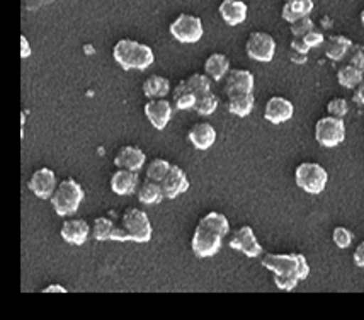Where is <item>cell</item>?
I'll return each instance as SVG.
<instances>
[{
  "label": "cell",
  "mask_w": 364,
  "mask_h": 320,
  "mask_svg": "<svg viewBox=\"0 0 364 320\" xmlns=\"http://www.w3.org/2000/svg\"><path fill=\"white\" fill-rule=\"evenodd\" d=\"M145 154H143L141 149L133 145H124L121 146L114 157V166L118 169H128V171L138 172L145 164Z\"/></svg>",
  "instance_id": "obj_17"
},
{
  "label": "cell",
  "mask_w": 364,
  "mask_h": 320,
  "mask_svg": "<svg viewBox=\"0 0 364 320\" xmlns=\"http://www.w3.org/2000/svg\"><path fill=\"white\" fill-rule=\"evenodd\" d=\"M206 75L211 80H222L230 70V60L223 53H213L205 62Z\"/></svg>",
  "instance_id": "obj_22"
},
{
  "label": "cell",
  "mask_w": 364,
  "mask_h": 320,
  "mask_svg": "<svg viewBox=\"0 0 364 320\" xmlns=\"http://www.w3.org/2000/svg\"><path fill=\"white\" fill-rule=\"evenodd\" d=\"M188 138L191 144L194 145V149L208 150L215 144L216 129L215 127H211L210 123H196L189 129Z\"/></svg>",
  "instance_id": "obj_18"
},
{
  "label": "cell",
  "mask_w": 364,
  "mask_h": 320,
  "mask_svg": "<svg viewBox=\"0 0 364 320\" xmlns=\"http://www.w3.org/2000/svg\"><path fill=\"white\" fill-rule=\"evenodd\" d=\"M348 110H349L348 101H346V99H342V97L332 99V101L327 105L328 114L333 116V118H341L342 119L346 114H348Z\"/></svg>",
  "instance_id": "obj_34"
},
{
  "label": "cell",
  "mask_w": 364,
  "mask_h": 320,
  "mask_svg": "<svg viewBox=\"0 0 364 320\" xmlns=\"http://www.w3.org/2000/svg\"><path fill=\"white\" fill-rule=\"evenodd\" d=\"M151 239V223L145 211L138 208H128L121 216V225L114 227L111 240L119 242H140L145 244Z\"/></svg>",
  "instance_id": "obj_3"
},
{
  "label": "cell",
  "mask_w": 364,
  "mask_h": 320,
  "mask_svg": "<svg viewBox=\"0 0 364 320\" xmlns=\"http://www.w3.org/2000/svg\"><path fill=\"white\" fill-rule=\"evenodd\" d=\"M114 227L116 225L111 222L109 218H106V216H99V218L94 220V225H92V235L95 240H111V235L112 232H114Z\"/></svg>",
  "instance_id": "obj_30"
},
{
  "label": "cell",
  "mask_w": 364,
  "mask_h": 320,
  "mask_svg": "<svg viewBox=\"0 0 364 320\" xmlns=\"http://www.w3.org/2000/svg\"><path fill=\"white\" fill-rule=\"evenodd\" d=\"M361 23L364 26V9H363V12H361Z\"/></svg>",
  "instance_id": "obj_43"
},
{
  "label": "cell",
  "mask_w": 364,
  "mask_h": 320,
  "mask_svg": "<svg viewBox=\"0 0 364 320\" xmlns=\"http://www.w3.org/2000/svg\"><path fill=\"white\" fill-rule=\"evenodd\" d=\"M218 97L210 90V92L203 94V96H198L194 111L201 116H211L216 111V107H218Z\"/></svg>",
  "instance_id": "obj_32"
},
{
  "label": "cell",
  "mask_w": 364,
  "mask_h": 320,
  "mask_svg": "<svg viewBox=\"0 0 364 320\" xmlns=\"http://www.w3.org/2000/svg\"><path fill=\"white\" fill-rule=\"evenodd\" d=\"M228 218L218 211H211L199 220L196 230L193 233L191 249L199 259L213 257L222 249L223 239L228 235Z\"/></svg>",
  "instance_id": "obj_1"
},
{
  "label": "cell",
  "mask_w": 364,
  "mask_h": 320,
  "mask_svg": "<svg viewBox=\"0 0 364 320\" xmlns=\"http://www.w3.org/2000/svg\"><path fill=\"white\" fill-rule=\"evenodd\" d=\"M291 48L296 51V53H301V55H306L310 51L309 45L303 41V38H294V40L291 41Z\"/></svg>",
  "instance_id": "obj_38"
},
{
  "label": "cell",
  "mask_w": 364,
  "mask_h": 320,
  "mask_svg": "<svg viewBox=\"0 0 364 320\" xmlns=\"http://www.w3.org/2000/svg\"><path fill=\"white\" fill-rule=\"evenodd\" d=\"M255 77L249 70H232L228 73L227 82H225V94L228 97L238 96V94L254 92Z\"/></svg>",
  "instance_id": "obj_13"
},
{
  "label": "cell",
  "mask_w": 364,
  "mask_h": 320,
  "mask_svg": "<svg viewBox=\"0 0 364 320\" xmlns=\"http://www.w3.org/2000/svg\"><path fill=\"white\" fill-rule=\"evenodd\" d=\"M255 105V97L254 94H238V96H232L228 97V111L232 114L238 116V118H245L249 116L254 110Z\"/></svg>",
  "instance_id": "obj_25"
},
{
  "label": "cell",
  "mask_w": 364,
  "mask_h": 320,
  "mask_svg": "<svg viewBox=\"0 0 364 320\" xmlns=\"http://www.w3.org/2000/svg\"><path fill=\"white\" fill-rule=\"evenodd\" d=\"M164 198L166 196H164L162 188H160L159 183H154V181H145L141 188L138 189V200L143 205H159Z\"/></svg>",
  "instance_id": "obj_27"
},
{
  "label": "cell",
  "mask_w": 364,
  "mask_h": 320,
  "mask_svg": "<svg viewBox=\"0 0 364 320\" xmlns=\"http://www.w3.org/2000/svg\"><path fill=\"white\" fill-rule=\"evenodd\" d=\"M315 138L322 146L332 149V146L341 145L346 138L344 121L333 116H325L320 118L315 124Z\"/></svg>",
  "instance_id": "obj_7"
},
{
  "label": "cell",
  "mask_w": 364,
  "mask_h": 320,
  "mask_svg": "<svg viewBox=\"0 0 364 320\" xmlns=\"http://www.w3.org/2000/svg\"><path fill=\"white\" fill-rule=\"evenodd\" d=\"M356 101L359 102V105H364V84L361 82V84L358 85V90H356Z\"/></svg>",
  "instance_id": "obj_41"
},
{
  "label": "cell",
  "mask_w": 364,
  "mask_h": 320,
  "mask_svg": "<svg viewBox=\"0 0 364 320\" xmlns=\"http://www.w3.org/2000/svg\"><path fill=\"white\" fill-rule=\"evenodd\" d=\"M138 188V176L135 171H128V169H119L111 177V189L119 196H128L133 194Z\"/></svg>",
  "instance_id": "obj_19"
},
{
  "label": "cell",
  "mask_w": 364,
  "mask_h": 320,
  "mask_svg": "<svg viewBox=\"0 0 364 320\" xmlns=\"http://www.w3.org/2000/svg\"><path fill=\"white\" fill-rule=\"evenodd\" d=\"M29 189L36 194L40 200H50L56 189V176L51 169L41 167L29 177Z\"/></svg>",
  "instance_id": "obj_11"
},
{
  "label": "cell",
  "mask_w": 364,
  "mask_h": 320,
  "mask_svg": "<svg viewBox=\"0 0 364 320\" xmlns=\"http://www.w3.org/2000/svg\"><path fill=\"white\" fill-rule=\"evenodd\" d=\"M179 85L182 89L196 94V96H203V94L210 92L211 90V79L208 75H203V73H193L189 79L181 80Z\"/></svg>",
  "instance_id": "obj_26"
},
{
  "label": "cell",
  "mask_w": 364,
  "mask_h": 320,
  "mask_svg": "<svg viewBox=\"0 0 364 320\" xmlns=\"http://www.w3.org/2000/svg\"><path fill=\"white\" fill-rule=\"evenodd\" d=\"M314 28H315L314 21L310 19V16H306V17H301V19L294 21V23L291 24V33H293L294 38H303L306 33H310Z\"/></svg>",
  "instance_id": "obj_35"
},
{
  "label": "cell",
  "mask_w": 364,
  "mask_h": 320,
  "mask_svg": "<svg viewBox=\"0 0 364 320\" xmlns=\"http://www.w3.org/2000/svg\"><path fill=\"white\" fill-rule=\"evenodd\" d=\"M21 56H23V58H28V56H31V46H29V41H28V38L24 36H21Z\"/></svg>",
  "instance_id": "obj_40"
},
{
  "label": "cell",
  "mask_w": 364,
  "mask_h": 320,
  "mask_svg": "<svg viewBox=\"0 0 364 320\" xmlns=\"http://www.w3.org/2000/svg\"><path fill=\"white\" fill-rule=\"evenodd\" d=\"M89 233H90V227L85 220H65L62 225V239L68 244L73 245H84L85 240L89 239Z\"/></svg>",
  "instance_id": "obj_16"
},
{
  "label": "cell",
  "mask_w": 364,
  "mask_h": 320,
  "mask_svg": "<svg viewBox=\"0 0 364 320\" xmlns=\"http://www.w3.org/2000/svg\"><path fill=\"white\" fill-rule=\"evenodd\" d=\"M172 36L181 43H198L203 38V23L198 16L179 14L168 28Z\"/></svg>",
  "instance_id": "obj_8"
},
{
  "label": "cell",
  "mask_w": 364,
  "mask_h": 320,
  "mask_svg": "<svg viewBox=\"0 0 364 320\" xmlns=\"http://www.w3.org/2000/svg\"><path fill=\"white\" fill-rule=\"evenodd\" d=\"M353 259H354V265H356L358 267H361V270H364V240L358 245L356 250H354Z\"/></svg>",
  "instance_id": "obj_39"
},
{
  "label": "cell",
  "mask_w": 364,
  "mask_h": 320,
  "mask_svg": "<svg viewBox=\"0 0 364 320\" xmlns=\"http://www.w3.org/2000/svg\"><path fill=\"white\" fill-rule=\"evenodd\" d=\"M350 65L361 70L364 73V46L363 45H353L350 48Z\"/></svg>",
  "instance_id": "obj_36"
},
{
  "label": "cell",
  "mask_w": 364,
  "mask_h": 320,
  "mask_svg": "<svg viewBox=\"0 0 364 320\" xmlns=\"http://www.w3.org/2000/svg\"><path fill=\"white\" fill-rule=\"evenodd\" d=\"M172 164L166 159H154L146 166V181H154V183H162L164 177L171 171Z\"/></svg>",
  "instance_id": "obj_29"
},
{
  "label": "cell",
  "mask_w": 364,
  "mask_h": 320,
  "mask_svg": "<svg viewBox=\"0 0 364 320\" xmlns=\"http://www.w3.org/2000/svg\"><path fill=\"white\" fill-rule=\"evenodd\" d=\"M196 99H198L196 94L189 92V90H186V89H182L179 84L176 85V89H174V106L179 111L194 110V106H196Z\"/></svg>",
  "instance_id": "obj_31"
},
{
  "label": "cell",
  "mask_w": 364,
  "mask_h": 320,
  "mask_svg": "<svg viewBox=\"0 0 364 320\" xmlns=\"http://www.w3.org/2000/svg\"><path fill=\"white\" fill-rule=\"evenodd\" d=\"M45 293H50V292H60V293H67V289H65L63 287H60V284H50V287H46L45 289H43Z\"/></svg>",
  "instance_id": "obj_42"
},
{
  "label": "cell",
  "mask_w": 364,
  "mask_h": 320,
  "mask_svg": "<svg viewBox=\"0 0 364 320\" xmlns=\"http://www.w3.org/2000/svg\"><path fill=\"white\" fill-rule=\"evenodd\" d=\"M296 186L309 194H320L325 189L328 181L327 171L315 162H303L294 172Z\"/></svg>",
  "instance_id": "obj_6"
},
{
  "label": "cell",
  "mask_w": 364,
  "mask_h": 320,
  "mask_svg": "<svg viewBox=\"0 0 364 320\" xmlns=\"http://www.w3.org/2000/svg\"><path fill=\"white\" fill-rule=\"evenodd\" d=\"M303 41L309 45V48H317V46H320L323 43V34L318 31V29H311L310 33H306L305 36H303Z\"/></svg>",
  "instance_id": "obj_37"
},
{
  "label": "cell",
  "mask_w": 364,
  "mask_h": 320,
  "mask_svg": "<svg viewBox=\"0 0 364 320\" xmlns=\"http://www.w3.org/2000/svg\"><path fill=\"white\" fill-rule=\"evenodd\" d=\"M112 56L123 70H145L154 63L150 46L133 40H121L112 48Z\"/></svg>",
  "instance_id": "obj_4"
},
{
  "label": "cell",
  "mask_w": 364,
  "mask_h": 320,
  "mask_svg": "<svg viewBox=\"0 0 364 320\" xmlns=\"http://www.w3.org/2000/svg\"><path fill=\"white\" fill-rule=\"evenodd\" d=\"M337 80H339L342 87L354 89L363 82V72L358 70V68L350 63L344 65V67H341L339 70H337Z\"/></svg>",
  "instance_id": "obj_28"
},
{
  "label": "cell",
  "mask_w": 364,
  "mask_h": 320,
  "mask_svg": "<svg viewBox=\"0 0 364 320\" xmlns=\"http://www.w3.org/2000/svg\"><path fill=\"white\" fill-rule=\"evenodd\" d=\"M160 188H162L164 196L167 200H174L179 194L188 191L189 179L179 166H172L171 171L167 172V176L162 179V183H160Z\"/></svg>",
  "instance_id": "obj_12"
},
{
  "label": "cell",
  "mask_w": 364,
  "mask_h": 320,
  "mask_svg": "<svg viewBox=\"0 0 364 320\" xmlns=\"http://www.w3.org/2000/svg\"><path fill=\"white\" fill-rule=\"evenodd\" d=\"M220 14L228 26H238L247 19V4L242 0H223L220 4Z\"/></svg>",
  "instance_id": "obj_20"
},
{
  "label": "cell",
  "mask_w": 364,
  "mask_h": 320,
  "mask_svg": "<svg viewBox=\"0 0 364 320\" xmlns=\"http://www.w3.org/2000/svg\"><path fill=\"white\" fill-rule=\"evenodd\" d=\"M353 239H354V235L350 233L349 228H346V227H336V228H333L332 240H333V244H336L339 249H348L349 245L353 244Z\"/></svg>",
  "instance_id": "obj_33"
},
{
  "label": "cell",
  "mask_w": 364,
  "mask_h": 320,
  "mask_svg": "<svg viewBox=\"0 0 364 320\" xmlns=\"http://www.w3.org/2000/svg\"><path fill=\"white\" fill-rule=\"evenodd\" d=\"M261 262L266 270L274 272L276 287L284 292H291L310 274L309 261L303 254H266Z\"/></svg>",
  "instance_id": "obj_2"
},
{
  "label": "cell",
  "mask_w": 364,
  "mask_h": 320,
  "mask_svg": "<svg viewBox=\"0 0 364 320\" xmlns=\"http://www.w3.org/2000/svg\"><path fill=\"white\" fill-rule=\"evenodd\" d=\"M353 48V41L349 38L342 36V34H337V36H331L327 41V46H325V53L333 62H339V60L344 58L348 55V51Z\"/></svg>",
  "instance_id": "obj_24"
},
{
  "label": "cell",
  "mask_w": 364,
  "mask_h": 320,
  "mask_svg": "<svg viewBox=\"0 0 364 320\" xmlns=\"http://www.w3.org/2000/svg\"><path fill=\"white\" fill-rule=\"evenodd\" d=\"M293 102L288 101V99L274 96L267 101L266 107H264V118H266L272 124H281L284 121L293 118Z\"/></svg>",
  "instance_id": "obj_15"
},
{
  "label": "cell",
  "mask_w": 364,
  "mask_h": 320,
  "mask_svg": "<svg viewBox=\"0 0 364 320\" xmlns=\"http://www.w3.org/2000/svg\"><path fill=\"white\" fill-rule=\"evenodd\" d=\"M143 111H145V116L149 118L151 127L157 129L166 128L172 118V105L166 99H151L143 107Z\"/></svg>",
  "instance_id": "obj_14"
},
{
  "label": "cell",
  "mask_w": 364,
  "mask_h": 320,
  "mask_svg": "<svg viewBox=\"0 0 364 320\" xmlns=\"http://www.w3.org/2000/svg\"><path fill=\"white\" fill-rule=\"evenodd\" d=\"M84 188L75 179L68 177V179L62 181V183L56 186L53 196L50 200L56 215L68 216L79 210L80 203L84 201Z\"/></svg>",
  "instance_id": "obj_5"
},
{
  "label": "cell",
  "mask_w": 364,
  "mask_h": 320,
  "mask_svg": "<svg viewBox=\"0 0 364 320\" xmlns=\"http://www.w3.org/2000/svg\"><path fill=\"white\" fill-rule=\"evenodd\" d=\"M171 92V82L166 77L150 75L143 84V94L149 99H164Z\"/></svg>",
  "instance_id": "obj_23"
},
{
  "label": "cell",
  "mask_w": 364,
  "mask_h": 320,
  "mask_svg": "<svg viewBox=\"0 0 364 320\" xmlns=\"http://www.w3.org/2000/svg\"><path fill=\"white\" fill-rule=\"evenodd\" d=\"M245 51L250 58L255 62L267 63L274 58L276 53V41L271 34L255 31L249 36V40L245 43Z\"/></svg>",
  "instance_id": "obj_9"
},
{
  "label": "cell",
  "mask_w": 364,
  "mask_h": 320,
  "mask_svg": "<svg viewBox=\"0 0 364 320\" xmlns=\"http://www.w3.org/2000/svg\"><path fill=\"white\" fill-rule=\"evenodd\" d=\"M311 11H314V0H286L281 16L289 24H293L294 21L310 16Z\"/></svg>",
  "instance_id": "obj_21"
},
{
  "label": "cell",
  "mask_w": 364,
  "mask_h": 320,
  "mask_svg": "<svg viewBox=\"0 0 364 320\" xmlns=\"http://www.w3.org/2000/svg\"><path fill=\"white\" fill-rule=\"evenodd\" d=\"M228 245L232 249L240 250L242 254H245L250 259L259 257L262 254V245L259 244L252 227H249V225H244V227L237 228L235 232L230 233Z\"/></svg>",
  "instance_id": "obj_10"
}]
</instances>
